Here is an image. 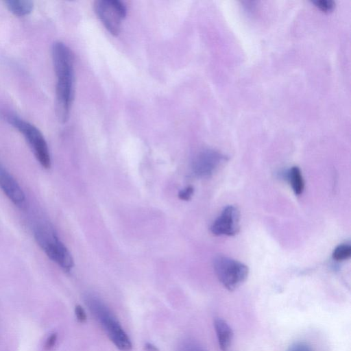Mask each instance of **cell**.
Returning <instances> with one entry per match:
<instances>
[{
	"label": "cell",
	"instance_id": "6da1fadb",
	"mask_svg": "<svg viewBox=\"0 0 351 351\" xmlns=\"http://www.w3.org/2000/svg\"><path fill=\"white\" fill-rule=\"evenodd\" d=\"M51 56L57 79L56 111L60 122L67 121L74 95L73 55L70 48L61 41H56L51 47Z\"/></svg>",
	"mask_w": 351,
	"mask_h": 351
},
{
	"label": "cell",
	"instance_id": "7a4b0ae2",
	"mask_svg": "<svg viewBox=\"0 0 351 351\" xmlns=\"http://www.w3.org/2000/svg\"><path fill=\"white\" fill-rule=\"evenodd\" d=\"M84 300L88 310L114 345L121 351L131 350L132 344L130 339L106 303L92 293L86 295Z\"/></svg>",
	"mask_w": 351,
	"mask_h": 351
},
{
	"label": "cell",
	"instance_id": "3957f363",
	"mask_svg": "<svg viewBox=\"0 0 351 351\" xmlns=\"http://www.w3.org/2000/svg\"><path fill=\"white\" fill-rule=\"evenodd\" d=\"M3 116L6 122L24 136L40 165L45 169H49L50 154L42 132L35 125L15 114L8 112Z\"/></svg>",
	"mask_w": 351,
	"mask_h": 351
},
{
	"label": "cell",
	"instance_id": "277c9868",
	"mask_svg": "<svg viewBox=\"0 0 351 351\" xmlns=\"http://www.w3.org/2000/svg\"><path fill=\"white\" fill-rule=\"evenodd\" d=\"M34 237L38 245L51 261L64 270H71L73 266L72 256L51 228L39 226L35 230Z\"/></svg>",
	"mask_w": 351,
	"mask_h": 351
},
{
	"label": "cell",
	"instance_id": "5b68a950",
	"mask_svg": "<svg viewBox=\"0 0 351 351\" xmlns=\"http://www.w3.org/2000/svg\"><path fill=\"white\" fill-rule=\"evenodd\" d=\"M213 267L217 278L228 291H234L241 285L249 274L245 264L225 256L215 257Z\"/></svg>",
	"mask_w": 351,
	"mask_h": 351
},
{
	"label": "cell",
	"instance_id": "8992f818",
	"mask_svg": "<svg viewBox=\"0 0 351 351\" xmlns=\"http://www.w3.org/2000/svg\"><path fill=\"white\" fill-rule=\"evenodd\" d=\"M95 11L105 27L112 35H118L121 23L126 15V7L119 0H98L94 4Z\"/></svg>",
	"mask_w": 351,
	"mask_h": 351
},
{
	"label": "cell",
	"instance_id": "52a82bcc",
	"mask_svg": "<svg viewBox=\"0 0 351 351\" xmlns=\"http://www.w3.org/2000/svg\"><path fill=\"white\" fill-rule=\"evenodd\" d=\"M215 235L233 236L239 230V211L234 206H228L221 211L210 228Z\"/></svg>",
	"mask_w": 351,
	"mask_h": 351
},
{
	"label": "cell",
	"instance_id": "ba28073f",
	"mask_svg": "<svg viewBox=\"0 0 351 351\" xmlns=\"http://www.w3.org/2000/svg\"><path fill=\"white\" fill-rule=\"evenodd\" d=\"M225 160L226 157L218 152L204 150L195 157L193 163V172L200 178L209 177Z\"/></svg>",
	"mask_w": 351,
	"mask_h": 351
},
{
	"label": "cell",
	"instance_id": "9c48e42d",
	"mask_svg": "<svg viewBox=\"0 0 351 351\" xmlns=\"http://www.w3.org/2000/svg\"><path fill=\"white\" fill-rule=\"evenodd\" d=\"M0 189L7 197L17 207L23 208L26 198L16 179L0 163Z\"/></svg>",
	"mask_w": 351,
	"mask_h": 351
},
{
	"label": "cell",
	"instance_id": "30bf717a",
	"mask_svg": "<svg viewBox=\"0 0 351 351\" xmlns=\"http://www.w3.org/2000/svg\"><path fill=\"white\" fill-rule=\"evenodd\" d=\"M214 327L220 349L222 351H226L232 341V329L227 322L221 318L215 319Z\"/></svg>",
	"mask_w": 351,
	"mask_h": 351
},
{
	"label": "cell",
	"instance_id": "8fae6325",
	"mask_svg": "<svg viewBox=\"0 0 351 351\" xmlns=\"http://www.w3.org/2000/svg\"><path fill=\"white\" fill-rule=\"evenodd\" d=\"M8 10L16 16L28 15L33 10V2L28 0H9L5 1Z\"/></svg>",
	"mask_w": 351,
	"mask_h": 351
},
{
	"label": "cell",
	"instance_id": "7c38bea8",
	"mask_svg": "<svg viewBox=\"0 0 351 351\" xmlns=\"http://www.w3.org/2000/svg\"><path fill=\"white\" fill-rule=\"evenodd\" d=\"M294 193L300 195L304 190V182L300 169L298 167H293L289 169L287 176Z\"/></svg>",
	"mask_w": 351,
	"mask_h": 351
},
{
	"label": "cell",
	"instance_id": "4fadbf2b",
	"mask_svg": "<svg viewBox=\"0 0 351 351\" xmlns=\"http://www.w3.org/2000/svg\"><path fill=\"white\" fill-rule=\"evenodd\" d=\"M351 256V247L348 244H341L335 247L332 252V258L337 261H345Z\"/></svg>",
	"mask_w": 351,
	"mask_h": 351
},
{
	"label": "cell",
	"instance_id": "5bb4252c",
	"mask_svg": "<svg viewBox=\"0 0 351 351\" xmlns=\"http://www.w3.org/2000/svg\"><path fill=\"white\" fill-rule=\"evenodd\" d=\"M178 351H206L197 341L192 339L184 340L179 346Z\"/></svg>",
	"mask_w": 351,
	"mask_h": 351
},
{
	"label": "cell",
	"instance_id": "9a60e30c",
	"mask_svg": "<svg viewBox=\"0 0 351 351\" xmlns=\"http://www.w3.org/2000/svg\"><path fill=\"white\" fill-rule=\"evenodd\" d=\"M313 3L323 12H330L335 7V3L332 1L321 0L313 1Z\"/></svg>",
	"mask_w": 351,
	"mask_h": 351
},
{
	"label": "cell",
	"instance_id": "2e32d148",
	"mask_svg": "<svg viewBox=\"0 0 351 351\" xmlns=\"http://www.w3.org/2000/svg\"><path fill=\"white\" fill-rule=\"evenodd\" d=\"M287 351H313L311 346L304 342H296L290 346Z\"/></svg>",
	"mask_w": 351,
	"mask_h": 351
},
{
	"label": "cell",
	"instance_id": "e0dca14e",
	"mask_svg": "<svg viewBox=\"0 0 351 351\" xmlns=\"http://www.w3.org/2000/svg\"><path fill=\"white\" fill-rule=\"evenodd\" d=\"M75 314L79 322L84 323L86 321V314L84 308L80 305L75 306Z\"/></svg>",
	"mask_w": 351,
	"mask_h": 351
},
{
	"label": "cell",
	"instance_id": "ac0fdd59",
	"mask_svg": "<svg viewBox=\"0 0 351 351\" xmlns=\"http://www.w3.org/2000/svg\"><path fill=\"white\" fill-rule=\"evenodd\" d=\"M193 193V188L192 186H188L186 189L182 190L179 193V197L183 200H189Z\"/></svg>",
	"mask_w": 351,
	"mask_h": 351
},
{
	"label": "cell",
	"instance_id": "d6986e66",
	"mask_svg": "<svg viewBox=\"0 0 351 351\" xmlns=\"http://www.w3.org/2000/svg\"><path fill=\"white\" fill-rule=\"evenodd\" d=\"M57 337L58 335L56 333H52L51 334L47 339L45 341V348L48 350L52 349L54 346L56 345V343L57 341Z\"/></svg>",
	"mask_w": 351,
	"mask_h": 351
},
{
	"label": "cell",
	"instance_id": "ffe728a7",
	"mask_svg": "<svg viewBox=\"0 0 351 351\" xmlns=\"http://www.w3.org/2000/svg\"><path fill=\"white\" fill-rule=\"evenodd\" d=\"M144 349L146 351H159L158 348L151 343H146L144 345Z\"/></svg>",
	"mask_w": 351,
	"mask_h": 351
}]
</instances>
